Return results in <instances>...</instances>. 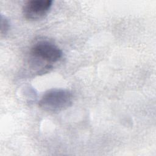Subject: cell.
Listing matches in <instances>:
<instances>
[{"label":"cell","mask_w":156,"mask_h":156,"mask_svg":"<svg viewBox=\"0 0 156 156\" xmlns=\"http://www.w3.org/2000/svg\"><path fill=\"white\" fill-rule=\"evenodd\" d=\"M73 100V94L69 90L52 88L42 95L38 102V106L47 112H58L69 107Z\"/></svg>","instance_id":"cell-1"},{"label":"cell","mask_w":156,"mask_h":156,"mask_svg":"<svg viewBox=\"0 0 156 156\" xmlns=\"http://www.w3.org/2000/svg\"><path fill=\"white\" fill-rule=\"evenodd\" d=\"M32 55L38 59L52 63L58 62L62 57V51L55 44L46 41L35 43L31 48Z\"/></svg>","instance_id":"cell-2"},{"label":"cell","mask_w":156,"mask_h":156,"mask_svg":"<svg viewBox=\"0 0 156 156\" xmlns=\"http://www.w3.org/2000/svg\"><path fill=\"white\" fill-rule=\"evenodd\" d=\"M52 4L51 0L29 1L23 8V15L26 20L29 21L41 20L48 14Z\"/></svg>","instance_id":"cell-3"},{"label":"cell","mask_w":156,"mask_h":156,"mask_svg":"<svg viewBox=\"0 0 156 156\" xmlns=\"http://www.w3.org/2000/svg\"><path fill=\"white\" fill-rule=\"evenodd\" d=\"M10 27V24L8 19L3 16L2 15H1V34L2 35H5Z\"/></svg>","instance_id":"cell-4"}]
</instances>
